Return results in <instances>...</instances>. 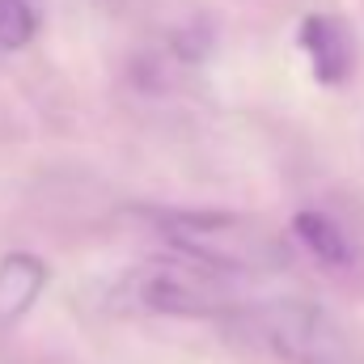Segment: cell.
Wrapping results in <instances>:
<instances>
[{
  "mask_svg": "<svg viewBox=\"0 0 364 364\" xmlns=\"http://www.w3.org/2000/svg\"><path fill=\"white\" fill-rule=\"evenodd\" d=\"M123 301L144 314H170V318H225L242 314L237 301V275H225L199 259L170 255L153 259L123 279Z\"/></svg>",
  "mask_w": 364,
  "mask_h": 364,
  "instance_id": "3",
  "label": "cell"
},
{
  "mask_svg": "<svg viewBox=\"0 0 364 364\" xmlns=\"http://www.w3.org/2000/svg\"><path fill=\"white\" fill-rule=\"evenodd\" d=\"M38 34V9L30 0H0V47L21 51Z\"/></svg>",
  "mask_w": 364,
  "mask_h": 364,
  "instance_id": "7",
  "label": "cell"
},
{
  "mask_svg": "<svg viewBox=\"0 0 364 364\" xmlns=\"http://www.w3.org/2000/svg\"><path fill=\"white\" fill-rule=\"evenodd\" d=\"M157 229L174 255L199 259L225 275H263L288 263L284 242L267 225L233 212H161Z\"/></svg>",
  "mask_w": 364,
  "mask_h": 364,
  "instance_id": "1",
  "label": "cell"
},
{
  "mask_svg": "<svg viewBox=\"0 0 364 364\" xmlns=\"http://www.w3.org/2000/svg\"><path fill=\"white\" fill-rule=\"evenodd\" d=\"M292 233H296V237L305 242V250H309L318 263H326V267H348V263L356 259L348 233H343L326 212H296Z\"/></svg>",
  "mask_w": 364,
  "mask_h": 364,
  "instance_id": "6",
  "label": "cell"
},
{
  "mask_svg": "<svg viewBox=\"0 0 364 364\" xmlns=\"http://www.w3.org/2000/svg\"><path fill=\"white\" fill-rule=\"evenodd\" d=\"M296 38H301V51L309 55L314 77H318L322 85H343V81H348L356 51H352V34H348V26H343L339 17L309 13V17L301 21V34H296Z\"/></svg>",
  "mask_w": 364,
  "mask_h": 364,
  "instance_id": "4",
  "label": "cell"
},
{
  "mask_svg": "<svg viewBox=\"0 0 364 364\" xmlns=\"http://www.w3.org/2000/svg\"><path fill=\"white\" fill-rule=\"evenodd\" d=\"M237 318L284 364H364V343L356 339V331L314 301L279 296L242 309Z\"/></svg>",
  "mask_w": 364,
  "mask_h": 364,
  "instance_id": "2",
  "label": "cell"
},
{
  "mask_svg": "<svg viewBox=\"0 0 364 364\" xmlns=\"http://www.w3.org/2000/svg\"><path fill=\"white\" fill-rule=\"evenodd\" d=\"M47 288V263L38 255L13 250L0 259V322H17Z\"/></svg>",
  "mask_w": 364,
  "mask_h": 364,
  "instance_id": "5",
  "label": "cell"
}]
</instances>
